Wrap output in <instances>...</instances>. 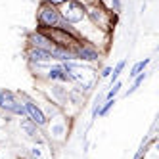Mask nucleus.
<instances>
[{
  "label": "nucleus",
  "instance_id": "23",
  "mask_svg": "<svg viewBox=\"0 0 159 159\" xmlns=\"http://www.w3.org/2000/svg\"><path fill=\"white\" fill-rule=\"evenodd\" d=\"M96 2H98L100 6H104L106 10H109V2H111V0H96Z\"/></svg>",
  "mask_w": 159,
  "mask_h": 159
},
{
  "label": "nucleus",
  "instance_id": "20",
  "mask_svg": "<svg viewBox=\"0 0 159 159\" xmlns=\"http://www.w3.org/2000/svg\"><path fill=\"white\" fill-rule=\"evenodd\" d=\"M109 12L119 16L123 12V0H111V2H109Z\"/></svg>",
  "mask_w": 159,
  "mask_h": 159
},
{
  "label": "nucleus",
  "instance_id": "5",
  "mask_svg": "<svg viewBox=\"0 0 159 159\" xmlns=\"http://www.w3.org/2000/svg\"><path fill=\"white\" fill-rule=\"evenodd\" d=\"M73 58L77 61H81V63H98L102 60V50L96 46V44L92 42H86V40H81L77 44V46L73 48Z\"/></svg>",
  "mask_w": 159,
  "mask_h": 159
},
{
  "label": "nucleus",
  "instance_id": "1",
  "mask_svg": "<svg viewBox=\"0 0 159 159\" xmlns=\"http://www.w3.org/2000/svg\"><path fill=\"white\" fill-rule=\"evenodd\" d=\"M86 19L90 21V25L96 27L102 33H111L113 25L117 23V16L111 14L109 10H106L104 6H100L98 2L94 4H86Z\"/></svg>",
  "mask_w": 159,
  "mask_h": 159
},
{
  "label": "nucleus",
  "instance_id": "15",
  "mask_svg": "<svg viewBox=\"0 0 159 159\" xmlns=\"http://www.w3.org/2000/svg\"><path fill=\"white\" fill-rule=\"evenodd\" d=\"M152 63V58H144V60H138L132 67H130V71H129V77L130 79H134L138 73H142V71H146L148 69V65Z\"/></svg>",
  "mask_w": 159,
  "mask_h": 159
},
{
  "label": "nucleus",
  "instance_id": "4",
  "mask_svg": "<svg viewBox=\"0 0 159 159\" xmlns=\"http://www.w3.org/2000/svg\"><path fill=\"white\" fill-rule=\"evenodd\" d=\"M58 8H60L61 19L75 27L86 19V4H83L81 0H67L65 4H61Z\"/></svg>",
  "mask_w": 159,
  "mask_h": 159
},
{
  "label": "nucleus",
  "instance_id": "12",
  "mask_svg": "<svg viewBox=\"0 0 159 159\" xmlns=\"http://www.w3.org/2000/svg\"><path fill=\"white\" fill-rule=\"evenodd\" d=\"M50 96H52V102L54 104H58L60 107L69 104V100H67V92H69V88H65L61 83H50Z\"/></svg>",
  "mask_w": 159,
  "mask_h": 159
},
{
  "label": "nucleus",
  "instance_id": "14",
  "mask_svg": "<svg viewBox=\"0 0 159 159\" xmlns=\"http://www.w3.org/2000/svg\"><path fill=\"white\" fill-rule=\"evenodd\" d=\"M44 144H33L27 148V152H25V159H50L46 150L42 148Z\"/></svg>",
  "mask_w": 159,
  "mask_h": 159
},
{
  "label": "nucleus",
  "instance_id": "16",
  "mask_svg": "<svg viewBox=\"0 0 159 159\" xmlns=\"http://www.w3.org/2000/svg\"><path fill=\"white\" fill-rule=\"evenodd\" d=\"M148 75H150V73H148V71H142V73H138V75H136L134 79H132V86L127 90V92H125V96H130V94H134L136 92V90H138L142 84H144V81H146V79H148Z\"/></svg>",
  "mask_w": 159,
  "mask_h": 159
},
{
  "label": "nucleus",
  "instance_id": "13",
  "mask_svg": "<svg viewBox=\"0 0 159 159\" xmlns=\"http://www.w3.org/2000/svg\"><path fill=\"white\" fill-rule=\"evenodd\" d=\"M50 54H52V60L60 61V63H65V61H71V60H75V58H73V52H71L69 48H63V46H56V44L52 46Z\"/></svg>",
  "mask_w": 159,
  "mask_h": 159
},
{
  "label": "nucleus",
  "instance_id": "24",
  "mask_svg": "<svg viewBox=\"0 0 159 159\" xmlns=\"http://www.w3.org/2000/svg\"><path fill=\"white\" fill-rule=\"evenodd\" d=\"M50 2H52V4H56V6H61V4H65V2H67V0H50Z\"/></svg>",
  "mask_w": 159,
  "mask_h": 159
},
{
  "label": "nucleus",
  "instance_id": "10",
  "mask_svg": "<svg viewBox=\"0 0 159 159\" xmlns=\"http://www.w3.org/2000/svg\"><path fill=\"white\" fill-rule=\"evenodd\" d=\"M25 60L29 65H48L52 63V54L48 50L42 48H35V46H27L25 48Z\"/></svg>",
  "mask_w": 159,
  "mask_h": 159
},
{
  "label": "nucleus",
  "instance_id": "19",
  "mask_svg": "<svg viewBox=\"0 0 159 159\" xmlns=\"http://www.w3.org/2000/svg\"><path fill=\"white\" fill-rule=\"evenodd\" d=\"M117 102H115V98L113 100H106V102H102V106H100V111H98V117H106L107 113H109V109L115 106Z\"/></svg>",
  "mask_w": 159,
  "mask_h": 159
},
{
  "label": "nucleus",
  "instance_id": "21",
  "mask_svg": "<svg viewBox=\"0 0 159 159\" xmlns=\"http://www.w3.org/2000/svg\"><path fill=\"white\" fill-rule=\"evenodd\" d=\"M102 98H104V96H98L96 102H94V106H92V119L98 117V111H100V106H102Z\"/></svg>",
  "mask_w": 159,
  "mask_h": 159
},
{
  "label": "nucleus",
  "instance_id": "25",
  "mask_svg": "<svg viewBox=\"0 0 159 159\" xmlns=\"http://www.w3.org/2000/svg\"><path fill=\"white\" fill-rule=\"evenodd\" d=\"M81 2H83V4H94L96 0H81Z\"/></svg>",
  "mask_w": 159,
  "mask_h": 159
},
{
  "label": "nucleus",
  "instance_id": "2",
  "mask_svg": "<svg viewBox=\"0 0 159 159\" xmlns=\"http://www.w3.org/2000/svg\"><path fill=\"white\" fill-rule=\"evenodd\" d=\"M61 21L63 19L60 14V8L56 4H52L50 0H40L37 6V29L48 31L54 27H60Z\"/></svg>",
  "mask_w": 159,
  "mask_h": 159
},
{
  "label": "nucleus",
  "instance_id": "8",
  "mask_svg": "<svg viewBox=\"0 0 159 159\" xmlns=\"http://www.w3.org/2000/svg\"><path fill=\"white\" fill-rule=\"evenodd\" d=\"M48 138L46 140H52V142H63L69 134V123L63 117V113L56 115L52 119H48Z\"/></svg>",
  "mask_w": 159,
  "mask_h": 159
},
{
  "label": "nucleus",
  "instance_id": "22",
  "mask_svg": "<svg viewBox=\"0 0 159 159\" xmlns=\"http://www.w3.org/2000/svg\"><path fill=\"white\" fill-rule=\"evenodd\" d=\"M109 75H111V65H104V67H102V69H100V79H109Z\"/></svg>",
  "mask_w": 159,
  "mask_h": 159
},
{
  "label": "nucleus",
  "instance_id": "6",
  "mask_svg": "<svg viewBox=\"0 0 159 159\" xmlns=\"http://www.w3.org/2000/svg\"><path fill=\"white\" fill-rule=\"evenodd\" d=\"M46 35L50 37V40L56 44V46H63V48H69L73 52V48L81 42V35L79 33H69L65 29H60V27H54V29H48Z\"/></svg>",
  "mask_w": 159,
  "mask_h": 159
},
{
  "label": "nucleus",
  "instance_id": "11",
  "mask_svg": "<svg viewBox=\"0 0 159 159\" xmlns=\"http://www.w3.org/2000/svg\"><path fill=\"white\" fill-rule=\"evenodd\" d=\"M27 46H35V48H42V50H48L50 52L52 46H54V42L46 35V31L35 29V31H31L29 35H27Z\"/></svg>",
  "mask_w": 159,
  "mask_h": 159
},
{
  "label": "nucleus",
  "instance_id": "17",
  "mask_svg": "<svg viewBox=\"0 0 159 159\" xmlns=\"http://www.w3.org/2000/svg\"><path fill=\"white\" fill-rule=\"evenodd\" d=\"M125 65H127V60H119V61L115 63V67H111V75H109V84H111V83H115V81H119L121 73L125 71Z\"/></svg>",
  "mask_w": 159,
  "mask_h": 159
},
{
  "label": "nucleus",
  "instance_id": "3",
  "mask_svg": "<svg viewBox=\"0 0 159 159\" xmlns=\"http://www.w3.org/2000/svg\"><path fill=\"white\" fill-rule=\"evenodd\" d=\"M0 111H4L8 117H25L21 94L10 88H0Z\"/></svg>",
  "mask_w": 159,
  "mask_h": 159
},
{
  "label": "nucleus",
  "instance_id": "7",
  "mask_svg": "<svg viewBox=\"0 0 159 159\" xmlns=\"http://www.w3.org/2000/svg\"><path fill=\"white\" fill-rule=\"evenodd\" d=\"M19 94H21V98H23L25 117H27V119H31L33 123L37 125V127H40V129H46V125H48V117L44 115V111H42L40 104H39L37 100L29 98L27 94H23V92H19Z\"/></svg>",
  "mask_w": 159,
  "mask_h": 159
},
{
  "label": "nucleus",
  "instance_id": "9",
  "mask_svg": "<svg viewBox=\"0 0 159 159\" xmlns=\"http://www.w3.org/2000/svg\"><path fill=\"white\" fill-rule=\"evenodd\" d=\"M19 132L23 134L27 140H31L33 144H46L48 142L42 136V129L37 127V125L33 123L31 119H27V117H21L19 119Z\"/></svg>",
  "mask_w": 159,
  "mask_h": 159
},
{
  "label": "nucleus",
  "instance_id": "18",
  "mask_svg": "<svg viewBox=\"0 0 159 159\" xmlns=\"http://www.w3.org/2000/svg\"><path fill=\"white\" fill-rule=\"evenodd\" d=\"M123 90V83L121 81H115V83H111L109 84V90L106 92V96H104V100H113V98H117V94Z\"/></svg>",
  "mask_w": 159,
  "mask_h": 159
}]
</instances>
